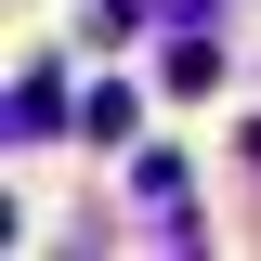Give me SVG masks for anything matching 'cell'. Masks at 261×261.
<instances>
[{"mask_svg":"<svg viewBox=\"0 0 261 261\" xmlns=\"http://www.w3.org/2000/svg\"><path fill=\"white\" fill-rule=\"evenodd\" d=\"M13 130H27V144H39V130H65V92H53V79H27V92H13Z\"/></svg>","mask_w":261,"mask_h":261,"instance_id":"1","label":"cell"},{"mask_svg":"<svg viewBox=\"0 0 261 261\" xmlns=\"http://www.w3.org/2000/svg\"><path fill=\"white\" fill-rule=\"evenodd\" d=\"M248 170H261V118H248Z\"/></svg>","mask_w":261,"mask_h":261,"instance_id":"2","label":"cell"}]
</instances>
